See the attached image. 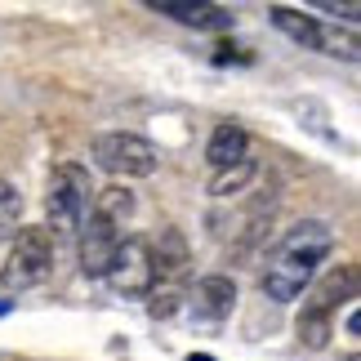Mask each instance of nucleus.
Segmentation results:
<instances>
[{
    "label": "nucleus",
    "mask_w": 361,
    "mask_h": 361,
    "mask_svg": "<svg viewBox=\"0 0 361 361\" xmlns=\"http://www.w3.org/2000/svg\"><path fill=\"white\" fill-rule=\"evenodd\" d=\"M330 250H335V228L326 219H303V224H295L276 241L268 263H263V276H259L263 295L272 303H295L312 286L317 268L330 259Z\"/></svg>",
    "instance_id": "nucleus-1"
},
{
    "label": "nucleus",
    "mask_w": 361,
    "mask_h": 361,
    "mask_svg": "<svg viewBox=\"0 0 361 361\" xmlns=\"http://www.w3.org/2000/svg\"><path fill=\"white\" fill-rule=\"evenodd\" d=\"M9 308H13V303H9V299H0V317H9Z\"/></svg>",
    "instance_id": "nucleus-14"
},
{
    "label": "nucleus",
    "mask_w": 361,
    "mask_h": 361,
    "mask_svg": "<svg viewBox=\"0 0 361 361\" xmlns=\"http://www.w3.org/2000/svg\"><path fill=\"white\" fill-rule=\"evenodd\" d=\"M54 272V237L45 228H18L13 250L0 268V286L5 290H32L40 281H49Z\"/></svg>",
    "instance_id": "nucleus-5"
},
{
    "label": "nucleus",
    "mask_w": 361,
    "mask_h": 361,
    "mask_svg": "<svg viewBox=\"0 0 361 361\" xmlns=\"http://www.w3.org/2000/svg\"><path fill=\"white\" fill-rule=\"evenodd\" d=\"M255 174H259L255 157H245V161H237V165H228V170H214V178H210V197H219V201L237 197V192L250 188V178H255Z\"/></svg>",
    "instance_id": "nucleus-12"
},
{
    "label": "nucleus",
    "mask_w": 361,
    "mask_h": 361,
    "mask_svg": "<svg viewBox=\"0 0 361 361\" xmlns=\"http://www.w3.org/2000/svg\"><path fill=\"white\" fill-rule=\"evenodd\" d=\"M18 228H23V197L9 178H0V241L18 237Z\"/></svg>",
    "instance_id": "nucleus-13"
},
{
    "label": "nucleus",
    "mask_w": 361,
    "mask_h": 361,
    "mask_svg": "<svg viewBox=\"0 0 361 361\" xmlns=\"http://www.w3.org/2000/svg\"><path fill=\"white\" fill-rule=\"evenodd\" d=\"M205 157H210V165H214V170H228V165H237V161H245V157H250V134L241 130V125H232V121L214 125V134H210V147H205Z\"/></svg>",
    "instance_id": "nucleus-10"
},
{
    "label": "nucleus",
    "mask_w": 361,
    "mask_h": 361,
    "mask_svg": "<svg viewBox=\"0 0 361 361\" xmlns=\"http://www.w3.org/2000/svg\"><path fill=\"white\" fill-rule=\"evenodd\" d=\"M90 201H94V183H90V170L76 161H63L49 170V188H45V232L49 237H67V232H80L90 214Z\"/></svg>",
    "instance_id": "nucleus-4"
},
{
    "label": "nucleus",
    "mask_w": 361,
    "mask_h": 361,
    "mask_svg": "<svg viewBox=\"0 0 361 361\" xmlns=\"http://www.w3.org/2000/svg\"><path fill=\"white\" fill-rule=\"evenodd\" d=\"M188 303H192V312H197L201 322L219 326L224 317H232V308H237V286H232V276H201L197 290H188Z\"/></svg>",
    "instance_id": "nucleus-8"
},
{
    "label": "nucleus",
    "mask_w": 361,
    "mask_h": 361,
    "mask_svg": "<svg viewBox=\"0 0 361 361\" xmlns=\"http://www.w3.org/2000/svg\"><path fill=\"white\" fill-rule=\"evenodd\" d=\"M134 219V192L125 183L112 188H94L90 214L80 224V272L85 276H103L112 255L125 241V224Z\"/></svg>",
    "instance_id": "nucleus-2"
},
{
    "label": "nucleus",
    "mask_w": 361,
    "mask_h": 361,
    "mask_svg": "<svg viewBox=\"0 0 361 361\" xmlns=\"http://www.w3.org/2000/svg\"><path fill=\"white\" fill-rule=\"evenodd\" d=\"M147 9L165 13V18L183 23V27H197V32H228L232 27V9L224 5H192V0H147Z\"/></svg>",
    "instance_id": "nucleus-9"
},
{
    "label": "nucleus",
    "mask_w": 361,
    "mask_h": 361,
    "mask_svg": "<svg viewBox=\"0 0 361 361\" xmlns=\"http://www.w3.org/2000/svg\"><path fill=\"white\" fill-rule=\"evenodd\" d=\"M357 295V268L353 263H339V268H330L322 281L312 286V295L303 299V312H299V343L312 353L330 348V335H335V312L343 308V303H353Z\"/></svg>",
    "instance_id": "nucleus-3"
},
{
    "label": "nucleus",
    "mask_w": 361,
    "mask_h": 361,
    "mask_svg": "<svg viewBox=\"0 0 361 361\" xmlns=\"http://www.w3.org/2000/svg\"><path fill=\"white\" fill-rule=\"evenodd\" d=\"M188 361H214V357H205V353H192V357H188Z\"/></svg>",
    "instance_id": "nucleus-15"
},
{
    "label": "nucleus",
    "mask_w": 361,
    "mask_h": 361,
    "mask_svg": "<svg viewBox=\"0 0 361 361\" xmlns=\"http://www.w3.org/2000/svg\"><path fill=\"white\" fill-rule=\"evenodd\" d=\"M272 23H276V32H286L295 45L322 49V32H326V27L317 23L312 13H299V9H290V5H276V9H272Z\"/></svg>",
    "instance_id": "nucleus-11"
},
{
    "label": "nucleus",
    "mask_w": 361,
    "mask_h": 361,
    "mask_svg": "<svg viewBox=\"0 0 361 361\" xmlns=\"http://www.w3.org/2000/svg\"><path fill=\"white\" fill-rule=\"evenodd\" d=\"M103 276H107V286H112L116 295L147 299L152 286H157V272H152V241L147 237H125Z\"/></svg>",
    "instance_id": "nucleus-7"
},
{
    "label": "nucleus",
    "mask_w": 361,
    "mask_h": 361,
    "mask_svg": "<svg viewBox=\"0 0 361 361\" xmlns=\"http://www.w3.org/2000/svg\"><path fill=\"white\" fill-rule=\"evenodd\" d=\"M94 161H99L107 174H116V178H147V174H157L161 152L143 134L112 130V134H99V138H94Z\"/></svg>",
    "instance_id": "nucleus-6"
}]
</instances>
